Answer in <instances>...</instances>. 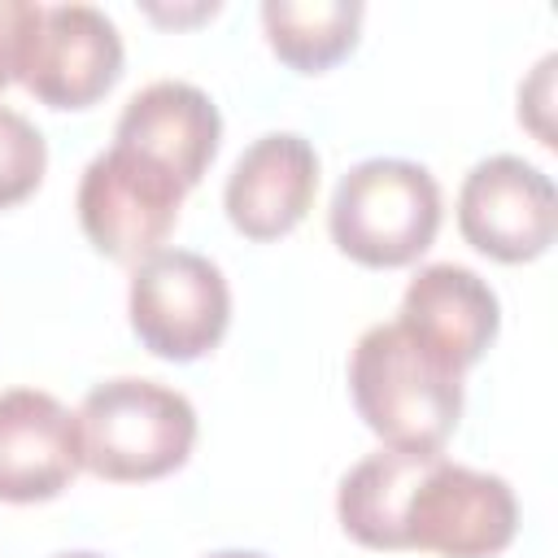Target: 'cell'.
<instances>
[{
	"mask_svg": "<svg viewBox=\"0 0 558 558\" xmlns=\"http://www.w3.org/2000/svg\"><path fill=\"white\" fill-rule=\"evenodd\" d=\"M349 392L388 449L436 453L462 418V375L423 349L397 318L375 323L349 353Z\"/></svg>",
	"mask_w": 558,
	"mask_h": 558,
	"instance_id": "6da1fadb",
	"label": "cell"
},
{
	"mask_svg": "<svg viewBox=\"0 0 558 558\" xmlns=\"http://www.w3.org/2000/svg\"><path fill=\"white\" fill-rule=\"evenodd\" d=\"M74 418L83 466L113 484L161 480L179 471L196 445L192 401L179 388L140 375L96 384Z\"/></svg>",
	"mask_w": 558,
	"mask_h": 558,
	"instance_id": "7a4b0ae2",
	"label": "cell"
},
{
	"mask_svg": "<svg viewBox=\"0 0 558 558\" xmlns=\"http://www.w3.org/2000/svg\"><path fill=\"white\" fill-rule=\"evenodd\" d=\"M327 231L362 266H410L440 231V183L405 157H366L331 192Z\"/></svg>",
	"mask_w": 558,
	"mask_h": 558,
	"instance_id": "3957f363",
	"label": "cell"
},
{
	"mask_svg": "<svg viewBox=\"0 0 558 558\" xmlns=\"http://www.w3.org/2000/svg\"><path fill=\"white\" fill-rule=\"evenodd\" d=\"M126 314L148 353L166 362H196L227 336L231 288L205 253L157 248L131 275Z\"/></svg>",
	"mask_w": 558,
	"mask_h": 558,
	"instance_id": "277c9868",
	"label": "cell"
},
{
	"mask_svg": "<svg viewBox=\"0 0 558 558\" xmlns=\"http://www.w3.org/2000/svg\"><path fill=\"white\" fill-rule=\"evenodd\" d=\"M519 532L514 488L445 453L418 475L401 506V549H427L440 558H493Z\"/></svg>",
	"mask_w": 558,
	"mask_h": 558,
	"instance_id": "5b68a950",
	"label": "cell"
},
{
	"mask_svg": "<svg viewBox=\"0 0 558 558\" xmlns=\"http://www.w3.org/2000/svg\"><path fill=\"white\" fill-rule=\"evenodd\" d=\"M183 192L187 187L170 170L113 144L87 161V170L78 179L74 209H78V227L96 244V253L140 266L174 231Z\"/></svg>",
	"mask_w": 558,
	"mask_h": 558,
	"instance_id": "8992f818",
	"label": "cell"
},
{
	"mask_svg": "<svg viewBox=\"0 0 558 558\" xmlns=\"http://www.w3.org/2000/svg\"><path fill=\"white\" fill-rule=\"evenodd\" d=\"M458 231L493 262L541 257L558 235L554 179L514 153L475 161L458 187Z\"/></svg>",
	"mask_w": 558,
	"mask_h": 558,
	"instance_id": "52a82bcc",
	"label": "cell"
},
{
	"mask_svg": "<svg viewBox=\"0 0 558 558\" xmlns=\"http://www.w3.org/2000/svg\"><path fill=\"white\" fill-rule=\"evenodd\" d=\"M122 74V35L96 4H44L17 83L52 109L96 105Z\"/></svg>",
	"mask_w": 558,
	"mask_h": 558,
	"instance_id": "ba28073f",
	"label": "cell"
},
{
	"mask_svg": "<svg viewBox=\"0 0 558 558\" xmlns=\"http://www.w3.org/2000/svg\"><path fill=\"white\" fill-rule=\"evenodd\" d=\"M83 466L78 418L44 388L0 392V501L31 506L70 488Z\"/></svg>",
	"mask_w": 558,
	"mask_h": 558,
	"instance_id": "9c48e42d",
	"label": "cell"
},
{
	"mask_svg": "<svg viewBox=\"0 0 558 558\" xmlns=\"http://www.w3.org/2000/svg\"><path fill=\"white\" fill-rule=\"evenodd\" d=\"M314 192H318L314 144L296 131H266L235 157L222 187V205L240 235L279 240L310 214Z\"/></svg>",
	"mask_w": 558,
	"mask_h": 558,
	"instance_id": "30bf717a",
	"label": "cell"
},
{
	"mask_svg": "<svg viewBox=\"0 0 558 558\" xmlns=\"http://www.w3.org/2000/svg\"><path fill=\"white\" fill-rule=\"evenodd\" d=\"M222 140V118L218 105L183 78H157L140 87L113 126V144L157 161L170 170L183 187H196L218 153Z\"/></svg>",
	"mask_w": 558,
	"mask_h": 558,
	"instance_id": "8fae6325",
	"label": "cell"
},
{
	"mask_svg": "<svg viewBox=\"0 0 558 558\" xmlns=\"http://www.w3.org/2000/svg\"><path fill=\"white\" fill-rule=\"evenodd\" d=\"M397 323L462 375L497 340L501 305H497V292L471 266L432 262L405 283Z\"/></svg>",
	"mask_w": 558,
	"mask_h": 558,
	"instance_id": "7c38bea8",
	"label": "cell"
},
{
	"mask_svg": "<svg viewBox=\"0 0 558 558\" xmlns=\"http://www.w3.org/2000/svg\"><path fill=\"white\" fill-rule=\"evenodd\" d=\"M436 453H427V449H375L362 462H353L336 488L340 527L366 549H401V506Z\"/></svg>",
	"mask_w": 558,
	"mask_h": 558,
	"instance_id": "4fadbf2b",
	"label": "cell"
},
{
	"mask_svg": "<svg viewBox=\"0 0 558 558\" xmlns=\"http://www.w3.org/2000/svg\"><path fill=\"white\" fill-rule=\"evenodd\" d=\"M262 26H266L270 52L283 65L301 74H318L353 52L362 4L357 0H266Z\"/></svg>",
	"mask_w": 558,
	"mask_h": 558,
	"instance_id": "5bb4252c",
	"label": "cell"
},
{
	"mask_svg": "<svg viewBox=\"0 0 558 558\" xmlns=\"http://www.w3.org/2000/svg\"><path fill=\"white\" fill-rule=\"evenodd\" d=\"M44 170H48V144L39 126L26 113L0 105V209L26 201L44 183Z\"/></svg>",
	"mask_w": 558,
	"mask_h": 558,
	"instance_id": "9a60e30c",
	"label": "cell"
},
{
	"mask_svg": "<svg viewBox=\"0 0 558 558\" xmlns=\"http://www.w3.org/2000/svg\"><path fill=\"white\" fill-rule=\"evenodd\" d=\"M39 13H44V4H31V0H0V87H9V83L22 74L31 35H35V26H39Z\"/></svg>",
	"mask_w": 558,
	"mask_h": 558,
	"instance_id": "2e32d148",
	"label": "cell"
},
{
	"mask_svg": "<svg viewBox=\"0 0 558 558\" xmlns=\"http://www.w3.org/2000/svg\"><path fill=\"white\" fill-rule=\"evenodd\" d=\"M554 65H558V57L545 52V57L536 61L532 78L519 83V122H523L545 148L558 144V140H554V122H549V113H554Z\"/></svg>",
	"mask_w": 558,
	"mask_h": 558,
	"instance_id": "e0dca14e",
	"label": "cell"
},
{
	"mask_svg": "<svg viewBox=\"0 0 558 558\" xmlns=\"http://www.w3.org/2000/svg\"><path fill=\"white\" fill-rule=\"evenodd\" d=\"M205 558H270L262 549H218V554H205Z\"/></svg>",
	"mask_w": 558,
	"mask_h": 558,
	"instance_id": "ac0fdd59",
	"label": "cell"
},
{
	"mask_svg": "<svg viewBox=\"0 0 558 558\" xmlns=\"http://www.w3.org/2000/svg\"><path fill=\"white\" fill-rule=\"evenodd\" d=\"M57 558H105V554H92V549H74V554H57Z\"/></svg>",
	"mask_w": 558,
	"mask_h": 558,
	"instance_id": "d6986e66",
	"label": "cell"
}]
</instances>
